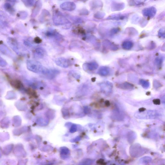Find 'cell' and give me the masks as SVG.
<instances>
[{
	"label": "cell",
	"mask_w": 165,
	"mask_h": 165,
	"mask_svg": "<svg viewBox=\"0 0 165 165\" xmlns=\"http://www.w3.org/2000/svg\"><path fill=\"white\" fill-rule=\"evenodd\" d=\"M35 42L37 43H40L41 42V40L39 38H37L35 39Z\"/></svg>",
	"instance_id": "4fadbf2b"
},
{
	"label": "cell",
	"mask_w": 165,
	"mask_h": 165,
	"mask_svg": "<svg viewBox=\"0 0 165 165\" xmlns=\"http://www.w3.org/2000/svg\"><path fill=\"white\" fill-rule=\"evenodd\" d=\"M125 18V16L122 15H115L112 16L108 18V19L119 20L124 19Z\"/></svg>",
	"instance_id": "ba28073f"
},
{
	"label": "cell",
	"mask_w": 165,
	"mask_h": 165,
	"mask_svg": "<svg viewBox=\"0 0 165 165\" xmlns=\"http://www.w3.org/2000/svg\"><path fill=\"white\" fill-rule=\"evenodd\" d=\"M7 65V63L5 60L0 57V66L2 67L5 66Z\"/></svg>",
	"instance_id": "30bf717a"
},
{
	"label": "cell",
	"mask_w": 165,
	"mask_h": 165,
	"mask_svg": "<svg viewBox=\"0 0 165 165\" xmlns=\"http://www.w3.org/2000/svg\"><path fill=\"white\" fill-rule=\"evenodd\" d=\"M35 54L37 57L39 58H43L45 54V50L42 48H37L35 50Z\"/></svg>",
	"instance_id": "52a82bcc"
},
{
	"label": "cell",
	"mask_w": 165,
	"mask_h": 165,
	"mask_svg": "<svg viewBox=\"0 0 165 165\" xmlns=\"http://www.w3.org/2000/svg\"><path fill=\"white\" fill-rule=\"evenodd\" d=\"M59 73L58 70L55 69H48L47 68L43 75L47 78L52 79L56 77Z\"/></svg>",
	"instance_id": "277c9868"
},
{
	"label": "cell",
	"mask_w": 165,
	"mask_h": 165,
	"mask_svg": "<svg viewBox=\"0 0 165 165\" xmlns=\"http://www.w3.org/2000/svg\"><path fill=\"white\" fill-rule=\"evenodd\" d=\"M111 8L113 11H120L125 8V4L123 3H114L112 5Z\"/></svg>",
	"instance_id": "8992f818"
},
{
	"label": "cell",
	"mask_w": 165,
	"mask_h": 165,
	"mask_svg": "<svg viewBox=\"0 0 165 165\" xmlns=\"http://www.w3.org/2000/svg\"><path fill=\"white\" fill-rule=\"evenodd\" d=\"M55 63L60 67L66 68L69 66L70 63L67 59L64 57H59L56 59Z\"/></svg>",
	"instance_id": "3957f363"
},
{
	"label": "cell",
	"mask_w": 165,
	"mask_h": 165,
	"mask_svg": "<svg viewBox=\"0 0 165 165\" xmlns=\"http://www.w3.org/2000/svg\"><path fill=\"white\" fill-rule=\"evenodd\" d=\"M146 1V0H133V2L135 4L139 5L144 3Z\"/></svg>",
	"instance_id": "9c48e42d"
},
{
	"label": "cell",
	"mask_w": 165,
	"mask_h": 165,
	"mask_svg": "<svg viewBox=\"0 0 165 165\" xmlns=\"http://www.w3.org/2000/svg\"><path fill=\"white\" fill-rule=\"evenodd\" d=\"M27 66L29 71L37 73H41L43 67L39 62L33 60H28Z\"/></svg>",
	"instance_id": "6da1fadb"
},
{
	"label": "cell",
	"mask_w": 165,
	"mask_h": 165,
	"mask_svg": "<svg viewBox=\"0 0 165 165\" xmlns=\"http://www.w3.org/2000/svg\"><path fill=\"white\" fill-rule=\"evenodd\" d=\"M153 102L155 104L159 105L160 104V100L159 99H155L153 100Z\"/></svg>",
	"instance_id": "8fae6325"
},
{
	"label": "cell",
	"mask_w": 165,
	"mask_h": 165,
	"mask_svg": "<svg viewBox=\"0 0 165 165\" xmlns=\"http://www.w3.org/2000/svg\"><path fill=\"white\" fill-rule=\"evenodd\" d=\"M156 10L155 7H152L144 8L142 13L144 16L148 18H152L156 15Z\"/></svg>",
	"instance_id": "7a4b0ae2"
},
{
	"label": "cell",
	"mask_w": 165,
	"mask_h": 165,
	"mask_svg": "<svg viewBox=\"0 0 165 165\" xmlns=\"http://www.w3.org/2000/svg\"><path fill=\"white\" fill-rule=\"evenodd\" d=\"M105 104L106 106L108 107L110 105V103L109 101L107 100L105 102Z\"/></svg>",
	"instance_id": "7c38bea8"
},
{
	"label": "cell",
	"mask_w": 165,
	"mask_h": 165,
	"mask_svg": "<svg viewBox=\"0 0 165 165\" xmlns=\"http://www.w3.org/2000/svg\"><path fill=\"white\" fill-rule=\"evenodd\" d=\"M146 108H140V109H139V111L140 112H144L146 110Z\"/></svg>",
	"instance_id": "5bb4252c"
},
{
	"label": "cell",
	"mask_w": 165,
	"mask_h": 165,
	"mask_svg": "<svg viewBox=\"0 0 165 165\" xmlns=\"http://www.w3.org/2000/svg\"><path fill=\"white\" fill-rule=\"evenodd\" d=\"M98 65L95 62L85 63L83 65V68L84 70H88L92 71L98 68Z\"/></svg>",
	"instance_id": "5b68a950"
}]
</instances>
